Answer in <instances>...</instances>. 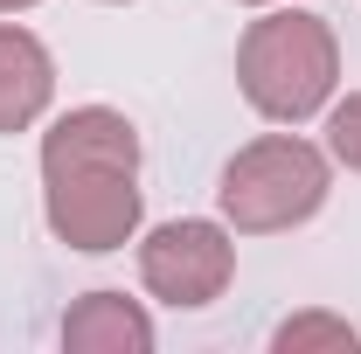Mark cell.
Wrapping results in <instances>:
<instances>
[{
  "label": "cell",
  "mask_w": 361,
  "mask_h": 354,
  "mask_svg": "<svg viewBox=\"0 0 361 354\" xmlns=\"http://www.w3.org/2000/svg\"><path fill=\"white\" fill-rule=\"evenodd\" d=\"M236 84L243 97L278 118V126H299V118H313L319 104L334 97L341 84V49H334V28L319 21V14H264V21H250V35L236 49Z\"/></svg>",
  "instance_id": "obj_1"
},
{
  "label": "cell",
  "mask_w": 361,
  "mask_h": 354,
  "mask_svg": "<svg viewBox=\"0 0 361 354\" xmlns=\"http://www.w3.org/2000/svg\"><path fill=\"white\" fill-rule=\"evenodd\" d=\"M326 188H334V181H326V153H319V146H306V139H292V133H271V139H250L223 167L216 202H223L229 229L271 236V229L306 222L319 202H326Z\"/></svg>",
  "instance_id": "obj_2"
},
{
  "label": "cell",
  "mask_w": 361,
  "mask_h": 354,
  "mask_svg": "<svg viewBox=\"0 0 361 354\" xmlns=\"http://www.w3.org/2000/svg\"><path fill=\"white\" fill-rule=\"evenodd\" d=\"M229 271H236V243H229L223 222H160L139 243V278L167 306H209V299H223Z\"/></svg>",
  "instance_id": "obj_3"
},
{
  "label": "cell",
  "mask_w": 361,
  "mask_h": 354,
  "mask_svg": "<svg viewBox=\"0 0 361 354\" xmlns=\"http://www.w3.org/2000/svg\"><path fill=\"white\" fill-rule=\"evenodd\" d=\"M49 181V229L70 250H118L139 229V188L118 167H77V174H42Z\"/></svg>",
  "instance_id": "obj_4"
},
{
  "label": "cell",
  "mask_w": 361,
  "mask_h": 354,
  "mask_svg": "<svg viewBox=\"0 0 361 354\" xmlns=\"http://www.w3.org/2000/svg\"><path fill=\"white\" fill-rule=\"evenodd\" d=\"M77 167H118L139 174V133L126 111L111 104H84V111H63L42 133V174H77Z\"/></svg>",
  "instance_id": "obj_5"
},
{
  "label": "cell",
  "mask_w": 361,
  "mask_h": 354,
  "mask_svg": "<svg viewBox=\"0 0 361 354\" xmlns=\"http://www.w3.org/2000/svg\"><path fill=\"white\" fill-rule=\"evenodd\" d=\"M56 97V63L28 28H7L0 21V133H21L35 126Z\"/></svg>",
  "instance_id": "obj_6"
},
{
  "label": "cell",
  "mask_w": 361,
  "mask_h": 354,
  "mask_svg": "<svg viewBox=\"0 0 361 354\" xmlns=\"http://www.w3.org/2000/svg\"><path fill=\"white\" fill-rule=\"evenodd\" d=\"M63 348L70 354H146L153 348V319L126 292H84L63 319Z\"/></svg>",
  "instance_id": "obj_7"
},
{
  "label": "cell",
  "mask_w": 361,
  "mask_h": 354,
  "mask_svg": "<svg viewBox=\"0 0 361 354\" xmlns=\"http://www.w3.org/2000/svg\"><path fill=\"white\" fill-rule=\"evenodd\" d=\"M361 334L348 319H326V312H299V319H285L278 334H271V348L278 354H306V348H355Z\"/></svg>",
  "instance_id": "obj_8"
},
{
  "label": "cell",
  "mask_w": 361,
  "mask_h": 354,
  "mask_svg": "<svg viewBox=\"0 0 361 354\" xmlns=\"http://www.w3.org/2000/svg\"><path fill=\"white\" fill-rule=\"evenodd\" d=\"M326 153L361 174V90L348 97V104H334V118H326Z\"/></svg>",
  "instance_id": "obj_9"
},
{
  "label": "cell",
  "mask_w": 361,
  "mask_h": 354,
  "mask_svg": "<svg viewBox=\"0 0 361 354\" xmlns=\"http://www.w3.org/2000/svg\"><path fill=\"white\" fill-rule=\"evenodd\" d=\"M14 7H35V0H0V14H14Z\"/></svg>",
  "instance_id": "obj_10"
},
{
  "label": "cell",
  "mask_w": 361,
  "mask_h": 354,
  "mask_svg": "<svg viewBox=\"0 0 361 354\" xmlns=\"http://www.w3.org/2000/svg\"><path fill=\"white\" fill-rule=\"evenodd\" d=\"M250 7H264V0H250Z\"/></svg>",
  "instance_id": "obj_11"
}]
</instances>
